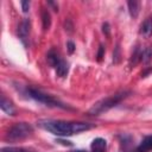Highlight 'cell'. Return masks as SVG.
Listing matches in <instances>:
<instances>
[{"instance_id": "1", "label": "cell", "mask_w": 152, "mask_h": 152, "mask_svg": "<svg viewBox=\"0 0 152 152\" xmlns=\"http://www.w3.org/2000/svg\"><path fill=\"white\" fill-rule=\"evenodd\" d=\"M42 128L51 132L55 135H71V134H77L83 131L90 129L93 126L90 124L86 122H70V121H63V120H44L39 121L38 124Z\"/></svg>"}, {"instance_id": "2", "label": "cell", "mask_w": 152, "mask_h": 152, "mask_svg": "<svg viewBox=\"0 0 152 152\" xmlns=\"http://www.w3.org/2000/svg\"><path fill=\"white\" fill-rule=\"evenodd\" d=\"M129 94V91H120L115 95H112L109 97H106V99H102L97 102H95L93 104V107L89 109V114L90 115H100L102 114L103 112H107L108 109L113 108L114 106H116L121 100H124L127 95Z\"/></svg>"}, {"instance_id": "3", "label": "cell", "mask_w": 152, "mask_h": 152, "mask_svg": "<svg viewBox=\"0 0 152 152\" xmlns=\"http://www.w3.org/2000/svg\"><path fill=\"white\" fill-rule=\"evenodd\" d=\"M32 133H33V127L30 124L18 122L8 129L7 138H10L11 140H21V139L30 137Z\"/></svg>"}, {"instance_id": "4", "label": "cell", "mask_w": 152, "mask_h": 152, "mask_svg": "<svg viewBox=\"0 0 152 152\" xmlns=\"http://www.w3.org/2000/svg\"><path fill=\"white\" fill-rule=\"evenodd\" d=\"M28 94L32 99H34L36 101L38 102H42L49 107H59V108H66V106H64L62 102H59L58 100H56L53 96L49 95V94H45L38 89H34V88H30L28 89Z\"/></svg>"}, {"instance_id": "5", "label": "cell", "mask_w": 152, "mask_h": 152, "mask_svg": "<svg viewBox=\"0 0 152 152\" xmlns=\"http://www.w3.org/2000/svg\"><path fill=\"white\" fill-rule=\"evenodd\" d=\"M30 27H31V24H30V20L28 19H24L19 27H18V36L20 38V40L26 44V40H27V37H28V33H30Z\"/></svg>"}, {"instance_id": "6", "label": "cell", "mask_w": 152, "mask_h": 152, "mask_svg": "<svg viewBox=\"0 0 152 152\" xmlns=\"http://www.w3.org/2000/svg\"><path fill=\"white\" fill-rule=\"evenodd\" d=\"M91 152H106L107 150V141L103 138H95L90 145Z\"/></svg>"}, {"instance_id": "7", "label": "cell", "mask_w": 152, "mask_h": 152, "mask_svg": "<svg viewBox=\"0 0 152 152\" xmlns=\"http://www.w3.org/2000/svg\"><path fill=\"white\" fill-rule=\"evenodd\" d=\"M140 34L148 38L152 34V17H148L144 20V23L140 26Z\"/></svg>"}, {"instance_id": "8", "label": "cell", "mask_w": 152, "mask_h": 152, "mask_svg": "<svg viewBox=\"0 0 152 152\" xmlns=\"http://www.w3.org/2000/svg\"><path fill=\"white\" fill-rule=\"evenodd\" d=\"M0 107H1L2 112H5V113H6V114H8V115H14V113H15V109H14L13 103H12L10 100H7L4 95L1 96Z\"/></svg>"}, {"instance_id": "9", "label": "cell", "mask_w": 152, "mask_h": 152, "mask_svg": "<svg viewBox=\"0 0 152 152\" xmlns=\"http://www.w3.org/2000/svg\"><path fill=\"white\" fill-rule=\"evenodd\" d=\"M46 59H48L49 64H50L51 66H53V68H56V66L58 65V63H59V62L62 61V58L59 57L58 52H56L55 50H50V51L48 52Z\"/></svg>"}, {"instance_id": "10", "label": "cell", "mask_w": 152, "mask_h": 152, "mask_svg": "<svg viewBox=\"0 0 152 152\" xmlns=\"http://www.w3.org/2000/svg\"><path fill=\"white\" fill-rule=\"evenodd\" d=\"M127 6H128V11H129V14L132 18H137L138 14H139V11H140V4L139 1L137 0H129L127 2Z\"/></svg>"}, {"instance_id": "11", "label": "cell", "mask_w": 152, "mask_h": 152, "mask_svg": "<svg viewBox=\"0 0 152 152\" xmlns=\"http://www.w3.org/2000/svg\"><path fill=\"white\" fill-rule=\"evenodd\" d=\"M151 150H152V135L146 137L141 141V144L137 148V152H148Z\"/></svg>"}, {"instance_id": "12", "label": "cell", "mask_w": 152, "mask_h": 152, "mask_svg": "<svg viewBox=\"0 0 152 152\" xmlns=\"http://www.w3.org/2000/svg\"><path fill=\"white\" fill-rule=\"evenodd\" d=\"M55 69H56L57 76H59V77H65L66 74H68V71H69V65H68V63H66L64 59H62Z\"/></svg>"}, {"instance_id": "13", "label": "cell", "mask_w": 152, "mask_h": 152, "mask_svg": "<svg viewBox=\"0 0 152 152\" xmlns=\"http://www.w3.org/2000/svg\"><path fill=\"white\" fill-rule=\"evenodd\" d=\"M42 21H43V28L45 31L49 30L51 26V15H50L49 11H46V10L42 11Z\"/></svg>"}, {"instance_id": "14", "label": "cell", "mask_w": 152, "mask_h": 152, "mask_svg": "<svg viewBox=\"0 0 152 152\" xmlns=\"http://www.w3.org/2000/svg\"><path fill=\"white\" fill-rule=\"evenodd\" d=\"M152 58V48L151 46H146L145 49L141 50L140 53V61H142L144 63H148Z\"/></svg>"}, {"instance_id": "15", "label": "cell", "mask_w": 152, "mask_h": 152, "mask_svg": "<svg viewBox=\"0 0 152 152\" xmlns=\"http://www.w3.org/2000/svg\"><path fill=\"white\" fill-rule=\"evenodd\" d=\"M2 152H27L23 148H18V147H5L2 148Z\"/></svg>"}, {"instance_id": "16", "label": "cell", "mask_w": 152, "mask_h": 152, "mask_svg": "<svg viewBox=\"0 0 152 152\" xmlns=\"http://www.w3.org/2000/svg\"><path fill=\"white\" fill-rule=\"evenodd\" d=\"M28 8H30V1H26V0L21 1V10H23V12L24 13H27L28 12Z\"/></svg>"}, {"instance_id": "17", "label": "cell", "mask_w": 152, "mask_h": 152, "mask_svg": "<svg viewBox=\"0 0 152 152\" xmlns=\"http://www.w3.org/2000/svg\"><path fill=\"white\" fill-rule=\"evenodd\" d=\"M66 48H68V51H69V53H72L74 51H75V44L72 43V42H68L66 43Z\"/></svg>"}, {"instance_id": "18", "label": "cell", "mask_w": 152, "mask_h": 152, "mask_svg": "<svg viewBox=\"0 0 152 152\" xmlns=\"http://www.w3.org/2000/svg\"><path fill=\"white\" fill-rule=\"evenodd\" d=\"M103 52H104V48L102 45H100L99 48V52H97V61H101L103 57Z\"/></svg>"}, {"instance_id": "19", "label": "cell", "mask_w": 152, "mask_h": 152, "mask_svg": "<svg viewBox=\"0 0 152 152\" xmlns=\"http://www.w3.org/2000/svg\"><path fill=\"white\" fill-rule=\"evenodd\" d=\"M102 32L104 33V34H109V25H108V23H104L103 25H102Z\"/></svg>"}, {"instance_id": "20", "label": "cell", "mask_w": 152, "mask_h": 152, "mask_svg": "<svg viewBox=\"0 0 152 152\" xmlns=\"http://www.w3.org/2000/svg\"><path fill=\"white\" fill-rule=\"evenodd\" d=\"M119 58H120V55H119V46H116L115 53H114V61H115V62H119Z\"/></svg>"}, {"instance_id": "21", "label": "cell", "mask_w": 152, "mask_h": 152, "mask_svg": "<svg viewBox=\"0 0 152 152\" xmlns=\"http://www.w3.org/2000/svg\"><path fill=\"white\" fill-rule=\"evenodd\" d=\"M74 152H86V151H83V150H76V151H74Z\"/></svg>"}]
</instances>
